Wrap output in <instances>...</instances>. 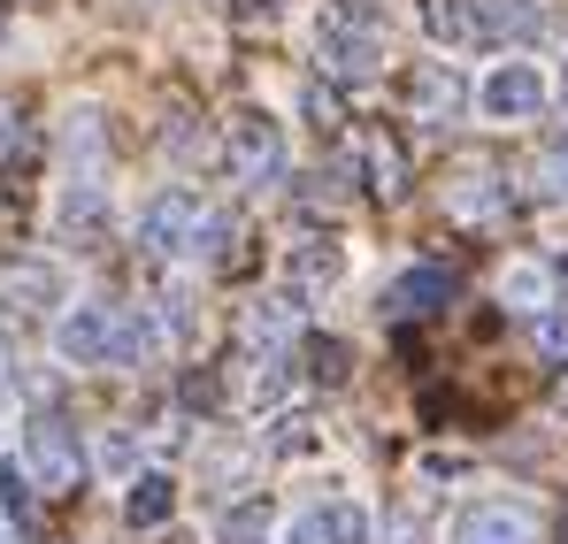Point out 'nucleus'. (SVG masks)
Returning <instances> with one entry per match:
<instances>
[{"label":"nucleus","instance_id":"nucleus-1","mask_svg":"<svg viewBox=\"0 0 568 544\" xmlns=\"http://www.w3.org/2000/svg\"><path fill=\"white\" fill-rule=\"evenodd\" d=\"M315 54H323V70H331V78H346V85L377 78V70H384L377 8H369V0H338V8L315 23Z\"/></svg>","mask_w":568,"mask_h":544},{"label":"nucleus","instance_id":"nucleus-2","mask_svg":"<svg viewBox=\"0 0 568 544\" xmlns=\"http://www.w3.org/2000/svg\"><path fill=\"white\" fill-rule=\"evenodd\" d=\"M200 192L185 184H170V192H154L146 207H139V246L154 254V261H170V254H192V238H200Z\"/></svg>","mask_w":568,"mask_h":544},{"label":"nucleus","instance_id":"nucleus-3","mask_svg":"<svg viewBox=\"0 0 568 544\" xmlns=\"http://www.w3.org/2000/svg\"><path fill=\"white\" fill-rule=\"evenodd\" d=\"M23 475L47 483V491H78L85 453H78V430H70L62 414H39V422L23 430Z\"/></svg>","mask_w":568,"mask_h":544},{"label":"nucleus","instance_id":"nucleus-4","mask_svg":"<svg viewBox=\"0 0 568 544\" xmlns=\"http://www.w3.org/2000/svg\"><path fill=\"white\" fill-rule=\"evenodd\" d=\"M231 177L239 184H277L284 177V131L270 115H231Z\"/></svg>","mask_w":568,"mask_h":544},{"label":"nucleus","instance_id":"nucleus-5","mask_svg":"<svg viewBox=\"0 0 568 544\" xmlns=\"http://www.w3.org/2000/svg\"><path fill=\"white\" fill-rule=\"evenodd\" d=\"M0 307H16V315H47V307H62V269L39 261V254L0 261Z\"/></svg>","mask_w":568,"mask_h":544},{"label":"nucleus","instance_id":"nucleus-6","mask_svg":"<svg viewBox=\"0 0 568 544\" xmlns=\"http://www.w3.org/2000/svg\"><path fill=\"white\" fill-rule=\"evenodd\" d=\"M54 223H62L70 246H100V238H108V184L100 177H70L62 199H54Z\"/></svg>","mask_w":568,"mask_h":544},{"label":"nucleus","instance_id":"nucleus-7","mask_svg":"<svg viewBox=\"0 0 568 544\" xmlns=\"http://www.w3.org/2000/svg\"><path fill=\"white\" fill-rule=\"evenodd\" d=\"M54 346H62V361H78V368H108V346H115V307H78V315H62Z\"/></svg>","mask_w":568,"mask_h":544},{"label":"nucleus","instance_id":"nucleus-8","mask_svg":"<svg viewBox=\"0 0 568 544\" xmlns=\"http://www.w3.org/2000/svg\"><path fill=\"white\" fill-rule=\"evenodd\" d=\"M384 307L407 322V315H446L454 307V269H438V261H423V269H407L392 291H384Z\"/></svg>","mask_w":568,"mask_h":544},{"label":"nucleus","instance_id":"nucleus-9","mask_svg":"<svg viewBox=\"0 0 568 544\" xmlns=\"http://www.w3.org/2000/svg\"><path fill=\"white\" fill-rule=\"evenodd\" d=\"M484 107H491L499 123H523V115H538V107H546V85H538V70H530V62H499V70H491V85H484Z\"/></svg>","mask_w":568,"mask_h":544},{"label":"nucleus","instance_id":"nucleus-10","mask_svg":"<svg viewBox=\"0 0 568 544\" xmlns=\"http://www.w3.org/2000/svg\"><path fill=\"white\" fill-rule=\"evenodd\" d=\"M530 537H538V522L523 506H499L491 499V506H469L462 514V544H530Z\"/></svg>","mask_w":568,"mask_h":544},{"label":"nucleus","instance_id":"nucleus-11","mask_svg":"<svg viewBox=\"0 0 568 544\" xmlns=\"http://www.w3.org/2000/svg\"><path fill=\"white\" fill-rule=\"evenodd\" d=\"M178 514V483L170 475H131V491H123V522L131 530H162Z\"/></svg>","mask_w":568,"mask_h":544},{"label":"nucleus","instance_id":"nucleus-12","mask_svg":"<svg viewBox=\"0 0 568 544\" xmlns=\"http://www.w3.org/2000/svg\"><path fill=\"white\" fill-rule=\"evenodd\" d=\"M362 170H369V192H377V199H399V192H407V146H399L392 131H369Z\"/></svg>","mask_w":568,"mask_h":544},{"label":"nucleus","instance_id":"nucleus-13","mask_svg":"<svg viewBox=\"0 0 568 544\" xmlns=\"http://www.w3.org/2000/svg\"><path fill=\"white\" fill-rule=\"evenodd\" d=\"M462 100H469V85H462L446 62H430V70L415 78V115H423V123H454V115H462Z\"/></svg>","mask_w":568,"mask_h":544},{"label":"nucleus","instance_id":"nucleus-14","mask_svg":"<svg viewBox=\"0 0 568 544\" xmlns=\"http://www.w3.org/2000/svg\"><path fill=\"white\" fill-rule=\"evenodd\" d=\"M292 322H300V291H270V299H254L246 307V346H284L292 338Z\"/></svg>","mask_w":568,"mask_h":544},{"label":"nucleus","instance_id":"nucleus-15","mask_svg":"<svg viewBox=\"0 0 568 544\" xmlns=\"http://www.w3.org/2000/svg\"><path fill=\"white\" fill-rule=\"evenodd\" d=\"M538 8L530 0H476V39H530Z\"/></svg>","mask_w":568,"mask_h":544},{"label":"nucleus","instance_id":"nucleus-16","mask_svg":"<svg viewBox=\"0 0 568 544\" xmlns=\"http://www.w3.org/2000/svg\"><path fill=\"white\" fill-rule=\"evenodd\" d=\"M31 162H39V131L16 107H0V177H23Z\"/></svg>","mask_w":568,"mask_h":544},{"label":"nucleus","instance_id":"nucleus-17","mask_svg":"<svg viewBox=\"0 0 568 544\" xmlns=\"http://www.w3.org/2000/svg\"><path fill=\"white\" fill-rule=\"evenodd\" d=\"M423 23H430V39L469 47L476 39V0H423Z\"/></svg>","mask_w":568,"mask_h":544},{"label":"nucleus","instance_id":"nucleus-18","mask_svg":"<svg viewBox=\"0 0 568 544\" xmlns=\"http://www.w3.org/2000/svg\"><path fill=\"white\" fill-rule=\"evenodd\" d=\"M215 544H270V506H262V499H239V506H223V522H215Z\"/></svg>","mask_w":568,"mask_h":544},{"label":"nucleus","instance_id":"nucleus-19","mask_svg":"<svg viewBox=\"0 0 568 544\" xmlns=\"http://www.w3.org/2000/svg\"><path fill=\"white\" fill-rule=\"evenodd\" d=\"M462 223H491V215H507V184H491V177H469V184H454V199H446Z\"/></svg>","mask_w":568,"mask_h":544},{"label":"nucleus","instance_id":"nucleus-20","mask_svg":"<svg viewBox=\"0 0 568 544\" xmlns=\"http://www.w3.org/2000/svg\"><path fill=\"white\" fill-rule=\"evenodd\" d=\"M307 376H315V383H346V376H354L346 338H307Z\"/></svg>","mask_w":568,"mask_h":544},{"label":"nucleus","instance_id":"nucleus-21","mask_svg":"<svg viewBox=\"0 0 568 544\" xmlns=\"http://www.w3.org/2000/svg\"><path fill=\"white\" fill-rule=\"evenodd\" d=\"M292 284H300V291L338 284V246H300V254H292Z\"/></svg>","mask_w":568,"mask_h":544},{"label":"nucleus","instance_id":"nucleus-22","mask_svg":"<svg viewBox=\"0 0 568 544\" xmlns=\"http://www.w3.org/2000/svg\"><path fill=\"white\" fill-rule=\"evenodd\" d=\"M0 514H8L16 530H31V475H23V460L0 468Z\"/></svg>","mask_w":568,"mask_h":544},{"label":"nucleus","instance_id":"nucleus-23","mask_svg":"<svg viewBox=\"0 0 568 544\" xmlns=\"http://www.w3.org/2000/svg\"><path fill=\"white\" fill-rule=\"evenodd\" d=\"M315 522H323V544H362L369 537V514H362V506H323Z\"/></svg>","mask_w":568,"mask_h":544},{"label":"nucleus","instance_id":"nucleus-24","mask_svg":"<svg viewBox=\"0 0 568 544\" xmlns=\"http://www.w3.org/2000/svg\"><path fill=\"white\" fill-rule=\"evenodd\" d=\"M538 353L554 368H568V315H538Z\"/></svg>","mask_w":568,"mask_h":544},{"label":"nucleus","instance_id":"nucleus-25","mask_svg":"<svg viewBox=\"0 0 568 544\" xmlns=\"http://www.w3.org/2000/svg\"><path fill=\"white\" fill-rule=\"evenodd\" d=\"M300 107H307V123H315V131H338V92H331V85H307Z\"/></svg>","mask_w":568,"mask_h":544},{"label":"nucleus","instance_id":"nucleus-26","mask_svg":"<svg viewBox=\"0 0 568 544\" xmlns=\"http://www.w3.org/2000/svg\"><path fill=\"white\" fill-rule=\"evenodd\" d=\"M215 399H223V383H215L207 368H192V376H185V407H200V414H207Z\"/></svg>","mask_w":568,"mask_h":544},{"label":"nucleus","instance_id":"nucleus-27","mask_svg":"<svg viewBox=\"0 0 568 544\" xmlns=\"http://www.w3.org/2000/svg\"><path fill=\"white\" fill-rule=\"evenodd\" d=\"M284 544H323V522H315V514H300V522H292V537Z\"/></svg>","mask_w":568,"mask_h":544},{"label":"nucleus","instance_id":"nucleus-28","mask_svg":"<svg viewBox=\"0 0 568 544\" xmlns=\"http://www.w3.org/2000/svg\"><path fill=\"white\" fill-rule=\"evenodd\" d=\"M231 8H239L246 23H262V16H277V0H231Z\"/></svg>","mask_w":568,"mask_h":544},{"label":"nucleus","instance_id":"nucleus-29","mask_svg":"<svg viewBox=\"0 0 568 544\" xmlns=\"http://www.w3.org/2000/svg\"><path fill=\"white\" fill-rule=\"evenodd\" d=\"M546 170H554V192H568V138L554 146V162H546Z\"/></svg>","mask_w":568,"mask_h":544},{"label":"nucleus","instance_id":"nucleus-30","mask_svg":"<svg viewBox=\"0 0 568 544\" xmlns=\"http://www.w3.org/2000/svg\"><path fill=\"white\" fill-rule=\"evenodd\" d=\"M0 361H8V353H0Z\"/></svg>","mask_w":568,"mask_h":544}]
</instances>
